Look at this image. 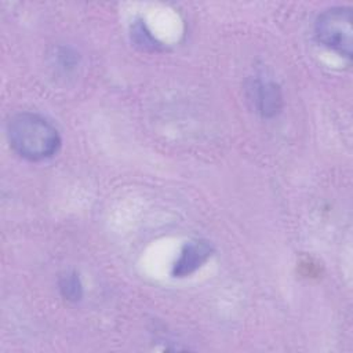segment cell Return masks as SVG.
<instances>
[{"label":"cell","mask_w":353,"mask_h":353,"mask_svg":"<svg viewBox=\"0 0 353 353\" xmlns=\"http://www.w3.org/2000/svg\"><path fill=\"white\" fill-rule=\"evenodd\" d=\"M131 39L137 46H139L142 50H157L159 43L153 37V34L148 30L146 25L142 21H137L131 28Z\"/></svg>","instance_id":"6"},{"label":"cell","mask_w":353,"mask_h":353,"mask_svg":"<svg viewBox=\"0 0 353 353\" xmlns=\"http://www.w3.org/2000/svg\"><path fill=\"white\" fill-rule=\"evenodd\" d=\"M212 254V247L204 240H192L183 245L172 266L174 277H186L201 268Z\"/></svg>","instance_id":"4"},{"label":"cell","mask_w":353,"mask_h":353,"mask_svg":"<svg viewBox=\"0 0 353 353\" xmlns=\"http://www.w3.org/2000/svg\"><path fill=\"white\" fill-rule=\"evenodd\" d=\"M352 21L350 7L336 6L327 8L316 18L314 36L328 50L350 59L353 54Z\"/></svg>","instance_id":"2"},{"label":"cell","mask_w":353,"mask_h":353,"mask_svg":"<svg viewBox=\"0 0 353 353\" xmlns=\"http://www.w3.org/2000/svg\"><path fill=\"white\" fill-rule=\"evenodd\" d=\"M59 291L70 302H77L83 296V287L76 272H68L59 279Z\"/></svg>","instance_id":"5"},{"label":"cell","mask_w":353,"mask_h":353,"mask_svg":"<svg viewBox=\"0 0 353 353\" xmlns=\"http://www.w3.org/2000/svg\"><path fill=\"white\" fill-rule=\"evenodd\" d=\"M248 98L254 103L255 110L263 117L276 116L283 106L281 90L274 81L252 80L248 85Z\"/></svg>","instance_id":"3"},{"label":"cell","mask_w":353,"mask_h":353,"mask_svg":"<svg viewBox=\"0 0 353 353\" xmlns=\"http://www.w3.org/2000/svg\"><path fill=\"white\" fill-rule=\"evenodd\" d=\"M7 138L12 150L29 161L47 160L61 146V135L55 125L30 112H22L10 119Z\"/></svg>","instance_id":"1"}]
</instances>
